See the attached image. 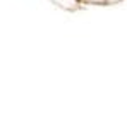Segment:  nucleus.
Returning a JSON list of instances; mask_svg holds the SVG:
<instances>
[]
</instances>
